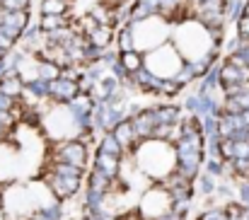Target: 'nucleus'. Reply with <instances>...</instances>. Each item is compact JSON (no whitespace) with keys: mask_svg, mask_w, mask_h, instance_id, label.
I'll list each match as a JSON object with an SVG mask.
<instances>
[{"mask_svg":"<svg viewBox=\"0 0 249 220\" xmlns=\"http://www.w3.org/2000/svg\"><path fill=\"white\" fill-rule=\"evenodd\" d=\"M66 24V17L63 15H41V19H39V29H44V32H56V29H61Z\"/></svg>","mask_w":249,"mask_h":220,"instance_id":"obj_1","label":"nucleus"},{"mask_svg":"<svg viewBox=\"0 0 249 220\" xmlns=\"http://www.w3.org/2000/svg\"><path fill=\"white\" fill-rule=\"evenodd\" d=\"M68 0H44L41 2V15H63L68 10Z\"/></svg>","mask_w":249,"mask_h":220,"instance_id":"obj_2","label":"nucleus"},{"mask_svg":"<svg viewBox=\"0 0 249 220\" xmlns=\"http://www.w3.org/2000/svg\"><path fill=\"white\" fill-rule=\"evenodd\" d=\"M121 63H124L128 71H136V68L141 66V56H138V54H133V51H126V54L121 56Z\"/></svg>","mask_w":249,"mask_h":220,"instance_id":"obj_3","label":"nucleus"},{"mask_svg":"<svg viewBox=\"0 0 249 220\" xmlns=\"http://www.w3.org/2000/svg\"><path fill=\"white\" fill-rule=\"evenodd\" d=\"M237 32H240L242 39H249V17L247 15L240 17V22H237Z\"/></svg>","mask_w":249,"mask_h":220,"instance_id":"obj_4","label":"nucleus"}]
</instances>
